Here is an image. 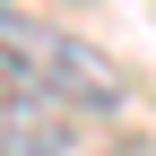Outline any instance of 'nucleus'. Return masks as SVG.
Wrapping results in <instances>:
<instances>
[{
    "mask_svg": "<svg viewBox=\"0 0 156 156\" xmlns=\"http://www.w3.org/2000/svg\"><path fill=\"white\" fill-rule=\"evenodd\" d=\"M0 61L44 104H61V113H113L130 95V78H122L113 52H95L87 35L52 26V17H26V9H0Z\"/></svg>",
    "mask_w": 156,
    "mask_h": 156,
    "instance_id": "obj_1",
    "label": "nucleus"
},
{
    "mask_svg": "<svg viewBox=\"0 0 156 156\" xmlns=\"http://www.w3.org/2000/svg\"><path fill=\"white\" fill-rule=\"evenodd\" d=\"M69 113L44 104V95L26 87L9 61H0V156H69Z\"/></svg>",
    "mask_w": 156,
    "mask_h": 156,
    "instance_id": "obj_2",
    "label": "nucleus"
}]
</instances>
